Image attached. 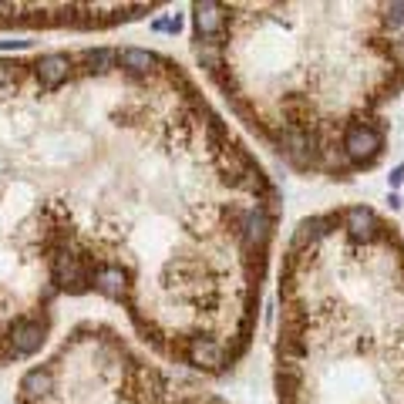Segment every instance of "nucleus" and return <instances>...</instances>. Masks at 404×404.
<instances>
[{
  "label": "nucleus",
  "instance_id": "1",
  "mask_svg": "<svg viewBox=\"0 0 404 404\" xmlns=\"http://www.w3.org/2000/svg\"><path fill=\"white\" fill-rule=\"evenodd\" d=\"M280 192L196 81L145 47H78L64 84L0 58V367L58 296L101 293L162 357L240 361Z\"/></svg>",
  "mask_w": 404,
  "mask_h": 404
},
{
  "label": "nucleus",
  "instance_id": "5",
  "mask_svg": "<svg viewBox=\"0 0 404 404\" xmlns=\"http://www.w3.org/2000/svg\"><path fill=\"white\" fill-rule=\"evenodd\" d=\"M381 27H384L391 38H401L404 34V3H388V7H381Z\"/></svg>",
  "mask_w": 404,
  "mask_h": 404
},
{
  "label": "nucleus",
  "instance_id": "7",
  "mask_svg": "<svg viewBox=\"0 0 404 404\" xmlns=\"http://www.w3.org/2000/svg\"><path fill=\"white\" fill-rule=\"evenodd\" d=\"M388 58L394 61V68H401L404 71V34L401 38H391V44H388Z\"/></svg>",
  "mask_w": 404,
  "mask_h": 404
},
{
  "label": "nucleus",
  "instance_id": "4",
  "mask_svg": "<svg viewBox=\"0 0 404 404\" xmlns=\"http://www.w3.org/2000/svg\"><path fill=\"white\" fill-rule=\"evenodd\" d=\"M340 149L347 152V159L354 162V168L361 165H374L381 149H384V135L374 121H351V128L340 138Z\"/></svg>",
  "mask_w": 404,
  "mask_h": 404
},
{
  "label": "nucleus",
  "instance_id": "2",
  "mask_svg": "<svg viewBox=\"0 0 404 404\" xmlns=\"http://www.w3.org/2000/svg\"><path fill=\"white\" fill-rule=\"evenodd\" d=\"M17 404H223L182 374L138 354L115 327L78 323L21 384Z\"/></svg>",
  "mask_w": 404,
  "mask_h": 404
},
{
  "label": "nucleus",
  "instance_id": "9",
  "mask_svg": "<svg viewBox=\"0 0 404 404\" xmlns=\"http://www.w3.org/2000/svg\"><path fill=\"white\" fill-rule=\"evenodd\" d=\"M388 202H391V209H401V196H398V192H391V199Z\"/></svg>",
  "mask_w": 404,
  "mask_h": 404
},
{
  "label": "nucleus",
  "instance_id": "3",
  "mask_svg": "<svg viewBox=\"0 0 404 404\" xmlns=\"http://www.w3.org/2000/svg\"><path fill=\"white\" fill-rule=\"evenodd\" d=\"M159 10L155 3H0V31H108Z\"/></svg>",
  "mask_w": 404,
  "mask_h": 404
},
{
  "label": "nucleus",
  "instance_id": "6",
  "mask_svg": "<svg viewBox=\"0 0 404 404\" xmlns=\"http://www.w3.org/2000/svg\"><path fill=\"white\" fill-rule=\"evenodd\" d=\"M179 27H182V17L179 14H165V17L152 21V31H165V34H175Z\"/></svg>",
  "mask_w": 404,
  "mask_h": 404
},
{
  "label": "nucleus",
  "instance_id": "8",
  "mask_svg": "<svg viewBox=\"0 0 404 404\" xmlns=\"http://www.w3.org/2000/svg\"><path fill=\"white\" fill-rule=\"evenodd\" d=\"M388 182H391V189H398V186H401V182H404V165H398V168L388 175Z\"/></svg>",
  "mask_w": 404,
  "mask_h": 404
}]
</instances>
